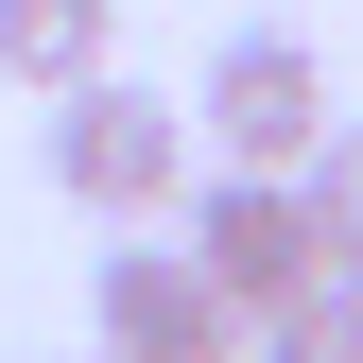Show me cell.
Wrapping results in <instances>:
<instances>
[{"instance_id": "1", "label": "cell", "mask_w": 363, "mask_h": 363, "mask_svg": "<svg viewBox=\"0 0 363 363\" xmlns=\"http://www.w3.org/2000/svg\"><path fill=\"white\" fill-rule=\"evenodd\" d=\"M35 173H52V208H86V225H156L191 191V104L139 86V69H86V86H52V121H35Z\"/></svg>"}, {"instance_id": "2", "label": "cell", "mask_w": 363, "mask_h": 363, "mask_svg": "<svg viewBox=\"0 0 363 363\" xmlns=\"http://www.w3.org/2000/svg\"><path fill=\"white\" fill-rule=\"evenodd\" d=\"M86 346H104V363H242V311L208 294L191 242L104 225V259H86Z\"/></svg>"}, {"instance_id": "3", "label": "cell", "mask_w": 363, "mask_h": 363, "mask_svg": "<svg viewBox=\"0 0 363 363\" xmlns=\"http://www.w3.org/2000/svg\"><path fill=\"white\" fill-rule=\"evenodd\" d=\"M191 121H208V156H225V173H294L346 104H329V52H311V35H225L208 86H191Z\"/></svg>"}, {"instance_id": "4", "label": "cell", "mask_w": 363, "mask_h": 363, "mask_svg": "<svg viewBox=\"0 0 363 363\" xmlns=\"http://www.w3.org/2000/svg\"><path fill=\"white\" fill-rule=\"evenodd\" d=\"M173 208H191V259H208V294L242 311V329H259L294 277H329V259H311V208H294V173H208V191H173Z\"/></svg>"}, {"instance_id": "5", "label": "cell", "mask_w": 363, "mask_h": 363, "mask_svg": "<svg viewBox=\"0 0 363 363\" xmlns=\"http://www.w3.org/2000/svg\"><path fill=\"white\" fill-rule=\"evenodd\" d=\"M0 69L52 104V86H86V69H121V0H0Z\"/></svg>"}, {"instance_id": "6", "label": "cell", "mask_w": 363, "mask_h": 363, "mask_svg": "<svg viewBox=\"0 0 363 363\" xmlns=\"http://www.w3.org/2000/svg\"><path fill=\"white\" fill-rule=\"evenodd\" d=\"M242 363H363V277H294V294L242 329Z\"/></svg>"}, {"instance_id": "7", "label": "cell", "mask_w": 363, "mask_h": 363, "mask_svg": "<svg viewBox=\"0 0 363 363\" xmlns=\"http://www.w3.org/2000/svg\"><path fill=\"white\" fill-rule=\"evenodd\" d=\"M294 208H311V259L363 277V121H329V139L294 156Z\"/></svg>"}, {"instance_id": "8", "label": "cell", "mask_w": 363, "mask_h": 363, "mask_svg": "<svg viewBox=\"0 0 363 363\" xmlns=\"http://www.w3.org/2000/svg\"><path fill=\"white\" fill-rule=\"evenodd\" d=\"M86 363H104V346H86Z\"/></svg>"}]
</instances>
